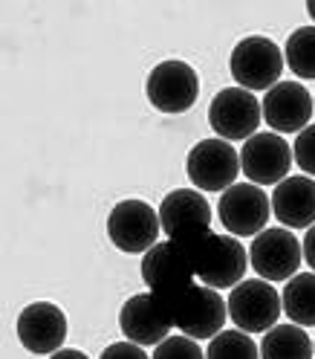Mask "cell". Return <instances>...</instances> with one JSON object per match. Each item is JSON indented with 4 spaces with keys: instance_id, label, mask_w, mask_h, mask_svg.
Masks as SVG:
<instances>
[{
    "instance_id": "1",
    "label": "cell",
    "mask_w": 315,
    "mask_h": 359,
    "mask_svg": "<svg viewBox=\"0 0 315 359\" xmlns=\"http://www.w3.org/2000/svg\"><path fill=\"white\" fill-rule=\"evenodd\" d=\"M188 252L194 276L211 290H232L243 281L249 269V250H243L240 238L206 232L191 243H179Z\"/></svg>"
},
{
    "instance_id": "2",
    "label": "cell",
    "mask_w": 315,
    "mask_h": 359,
    "mask_svg": "<svg viewBox=\"0 0 315 359\" xmlns=\"http://www.w3.org/2000/svg\"><path fill=\"white\" fill-rule=\"evenodd\" d=\"M171 325L191 339H214L229 319V304L220 299V290L206 284H191L171 302H162Z\"/></svg>"
},
{
    "instance_id": "3",
    "label": "cell",
    "mask_w": 315,
    "mask_h": 359,
    "mask_svg": "<svg viewBox=\"0 0 315 359\" xmlns=\"http://www.w3.org/2000/svg\"><path fill=\"white\" fill-rule=\"evenodd\" d=\"M284 64H286L284 53L272 38L249 35V38L237 41V47L232 50L229 70H232V79L237 81V87L252 93V90H272L281 81Z\"/></svg>"
},
{
    "instance_id": "4",
    "label": "cell",
    "mask_w": 315,
    "mask_h": 359,
    "mask_svg": "<svg viewBox=\"0 0 315 359\" xmlns=\"http://www.w3.org/2000/svg\"><path fill=\"white\" fill-rule=\"evenodd\" d=\"M160 212L145 200H122L107 215V238L119 252L145 255L150 246L160 243Z\"/></svg>"
},
{
    "instance_id": "5",
    "label": "cell",
    "mask_w": 315,
    "mask_h": 359,
    "mask_svg": "<svg viewBox=\"0 0 315 359\" xmlns=\"http://www.w3.org/2000/svg\"><path fill=\"white\" fill-rule=\"evenodd\" d=\"M229 304V319L243 333H266L272 330L281 319V293L272 287V281L263 278H243L226 299Z\"/></svg>"
},
{
    "instance_id": "6",
    "label": "cell",
    "mask_w": 315,
    "mask_h": 359,
    "mask_svg": "<svg viewBox=\"0 0 315 359\" xmlns=\"http://www.w3.org/2000/svg\"><path fill=\"white\" fill-rule=\"evenodd\" d=\"M145 96L148 102L160 110V114H186L197 104L200 96V76L191 64L168 58L156 64L148 81H145Z\"/></svg>"
},
{
    "instance_id": "7",
    "label": "cell",
    "mask_w": 315,
    "mask_h": 359,
    "mask_svg": "<svg viewBox=\"0 0 315 359\" xmlns=\"http://www.w3.org/2000/svg\"><path fill=\"white\" fill-rule=\"evenodd\" d=\"M142 281L160 302H171L186 287L194 284V269L188 261V252L176 241H160L156 246L142 255L139 264Z\"/></svg>"
},
{
    "instance_id": "8",
    "label": "cell",
    "mask_w": 315,
    "mask_h": 359,
    "mask_svg": "<svg viewBox=\"0 0 315 359\" xmlns=\"http://www.w3.org/2000/svg\"><path fill=\"white\" fill-rule=\"evenodd\" d=\"M263 122V104L243 87H226L209 104V125L220 140H252Z\"/></svg>"
},
{
    "instance_id": "9",
    "label": "cell",
    "mask_w": 315,
    "mask_h": 359,
    "mask_svg": "<svg viewBox=\"0 0 315 359\" xmlns=\"http://www.w3.org/2000/svg\"><path fill=\"white\" fill-rule=\"evenodd\" d=\"M220 223L234 238H255L266 229L272 217V197L255 183H234L220 194Z\"/></svg>"
},
{
    "instance_id": "10",
    "label": "cell",
    "mask_w": 315,
    "mask_h": 359,
    "mask_svg": "<svg viewBox=\"0 0 315 359\" xmlns=\"http://www.w3.org/2000/svg\"><path fill=\"white\" fill-rule=\"evenodd\" d=\"M186 174L200 191H226L237 183L240 151L226 140H202L188 151Z\"/></svg>"
},
{
    "instance_id": "11",
    "label": "cell",
    "mask_w": 315,
    "mask_h": 359,
    "mask_svg": "<svg viewBox=\"0 0 315 359\" xmlns=\"http://www.w3.org/2000/svg\"><path fill=\"white\" fill-rule=\"evenodd\" d=\"M156 212H160V223H162V232L168 235V241L191 243V241L202 238L206 232H211L214 212L209 206V200L202 197L197 189L168 191Z\"/></svg>"
},
{
    "instance_id": "12",
    "label": "cell",
    "mask_w": 315,
    "mask_h": 359,
    "mask_svg": "<svg viewBox=\"0 0 315 359\" xmlns=\"http://www.w3.org/2000/svg\"><path fill=\"white\" fill-rule=\"evenodd\" d=\"M304 261V246L292 229H263L252 238L249 264L263 281H289L298 276V266Z\"/></svg>"
},
{
    "instance_id": "13",
    "label": "cell",
    "mask_w": 315,
    "mask_h": 359,
    "mask_svg": "<svg viewBox=\"0 0 315 359\" xmlns=\"http://www.w3.org/2000/svg\"><path fill=\"white\" fill-rule=\"evenodd\" d=\"M295 163L289 142L281 133H255L252 140H246L240 148V168L246 180L255 186H278L289 177V168Z\"/></svg>"
},
{
    "instance_id": "14",
    "label": "cell",
    "mask_w": 315,
    "mask_h": 359,
    "mask_svg": "<svg viewBox=\"0 0 315 359\" xmlns=\"http://www.w3.org/2000/svg\"><path fill=\"white\" fill-rule=\"evenodd\" d=\"M18 339L29 353L52 356L66 342V316L52 302H32L18 316Z\"/></svg>"
},
{
    "instance_id": "15",
    "label": "cell",
    "mask_w": 315,
    "mask_h": 359,
    "mask_svg": "<svg viewBox=\"0 0 315 359\" xmlns=\"http://www.w3.org/2000/svg\"><path fill=\"white\" fill-rule=\"evenodd\" d=\"M119 327L125 333L127 342H136V345H160L171 336V319H168V310L162 307V302L156 299L150 290L148 293H136L130 296L122 310H119Z\"/></svg>"
},
{
    "instance_id": "16",
    "label": "cell",
    "mask_w": 315,
    "mask_h": 359,
    "mask_svg": "<svg viewBox=\"0 0 315 359\" xmlns=\"http://www.w3.org/2000/svg\"><path fill=\"white\" fill-rule=\"evenodd\" d=\"M263 119L275 133H301L312 119V93L298 81H278L263 96Z\"/></svg>"
},
{
    "instance_id": "17",
    "label": "cell",
    "mask_w": 315,
    "mask_h": 359,
    "mask_svg": "<svg viewBox=\"0 0 315 359\" xmlns=\"http://www.w3.org/2000/svg\"><path fill=\"white\" fill-rule=\"evenodd\" d=\"M272 215L284 229H309L315 226V180L307 174L286 177L272 191Z\"/></svg>"
},
{
    "instance_id": "18",
    "label": "cell",
    "mask_w": 315,
    "mask_h": 359,
    "mask_svg": "<svg viewBox=\"0 0 315 359\" xmlns=\"http://www.w3.org/2000/svg\"><path fill=\"white\" fill-rule=\"evenodd\" d=\"M315 348L301 325H275L263 333L260 359H312Z\"/></svg>"
},
{
    "instance_id": "19",
    "label": "cell",
    "mask_w": 315,
    "mask_h": 359,
    "mask_svg": "<svg viewBox=\"0 0 315 359\" xmlns=\"http://www.w3.org/2000/svg\"><path fill=\"white\" fill-rule=\"evenodd\" d=\"M281 302L292 325L312 327L315 325V273L292 276L281 293Z\"/></svg>"
},
{
    "instance_id": "20",
    "label": "cell",
    "mask_w": 315,
    "mask_h": 359,
    "mask_svg": "<svg viewBox=\"0 0 315 359\" xmlns=\"http://www.w3.org/2000/svg\"><path fill=\"white\" fill-rule=\"evenodd\" d=\"M284 61L298 79H315V27H301L289 35Z\"/></svg>"
},
{
    "instance_id": "21",
    "label": "cell",
    "mask_w": 315,
    "mask_h": 359,
    "mask_svg": "<svg viewBox=\"0 0 315 359\" xmlns=\"http://www.w3.org/2000/svg\"><path fill=\"white\" fill-rule=\"evenodd\" d=\"M206 359H260V345H255L243 330H220L209 339Z\"/></svg>"
},
{
    "instance_id": "22",
    "label": "cell",
    "mask_w": 315,
    "mask_h": 359,
    "mask_svg": "<svg viewBox=\"0 0 315 359\" xmlns=\"http://www.w3.org/2000/svg\"><path fill=\"white\" fill-rule=\"evenodd\" d=\"M150 359H206V353L197 345V339L179 333V336H168L165 342L156 345Z\"/></svg>"
},
{
    "instance_id": "23",
    "label": "cell",
    "mask_w": 315,
    "mask_h": 359,
    "mask_svg": "<svg viewBox=\"0 0 315 359\" xmlns=\"http://www.w3.org/2000/svg\"><path fill=\"white\" fill-rule=\"evenodd\" d=\"M292 156H295V165L307 177H315V125L304 128L295 137V142H292Z\"/></svg>"
},
{
    "instance_id": "24",
    "label": "cell",
    "mask_w": 315,
    "mask_h": 359,
    "mask_svg": "<svg viewBox=\"0 0 315 359\" xmlns=\"http://www.w3.org/2000/svg\"><path fill=\"white\" fill-rule=\"evenodd\" d=\"M99 359H150L148 353H145V348L142 345H136V342H113V345H107L104 351H102V356Z\"/></svg>"
},
{
    "instance_id": "25",
    "label": "cell",
    "mask_w": 315,
    "mask_h": 359,
    "mask_svg": "<svg viewBox=\"0 0 315 359\" xmlns=\"http://www.w3.org/2000/svg\"><path fill=\"white\" fill-rule=\"evenodd\" d=\"M304 261L312 266V273H315V226H309L307 229V235H304Z\"/></svg>"
},
{
    "instance_id": "26",
    "label": "cell",
    "mask_w": 315,
    "mask_h": 359,
    "mask_svg": "<svg viewBox=\"0 0 315 359\" xmlns=\"http://www.w3.org/2000/svg\"><path fill=\"white\" fill-rule=\"evenodd\" d=\"M50 359H90V356L81 353V351H73V348H61V351H55Z\"/></svg>"
},
{
    "instance_id": "27",
    "label": "cell",
    "mask_w": 315,
    "mask_h": 359,
    "mask_svg": "<svg viewBox=\"0 0 315 359\" xmlns=\"http://www.w3.org/2000/svg\"><path fill=\"white\" fill-rule=\"evenodd\" d=\"M307 12H309V18L315 20V0H307Z\"/></svg>"
},
{
    "instance_id": "28",
    "label": "cell",
    "mask_w": 315,
    "mask_h": 359,
    "mask_svg": "<svg viewBox=\"0 0 315 359\" xmlns=\"http://www.w3.org/2000/svg\"><path fill=\"white\" fill-rule=\"evenodd\" d=\"M312 348H315V342H312Z\"/></svg>"
}]
</instances>
